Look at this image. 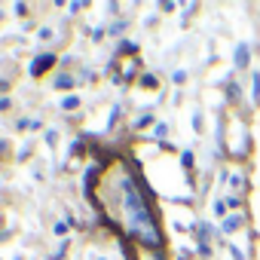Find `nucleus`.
<instances>
[{"mask_svg": "<svg viewBox=\"0 0 260 260\" xmlns=\"http://www.w3.org/2000/svg\"><path fill=\"white\" fill-rule=\"evenodd\" d=\"M122 211H125L128 230H132L135 236H141L147 245H156V242H159V236H156V230H153V220H150V214H147V205H144V199H141L135 190H125Z\"/></svg>", "mask_w": 260, "mask_h": 260, "instance_id": "obj_1", "label": "nucleus"}, {"mask_svg": "<svg viewBox=\"0 0 260 260\" xmlns=\"http://www.w3.org/2000/svg\"><path fill=\"white\" fill-rule=\"evenodd\" d=\"M233 61H236V68H248V61H251V49H248V43H236V49H233Z\"/></svg>", "mask_w": 260, "mask_h": 260, "instance_id": "obj_2", "label": "nucleus"}, {"mask_svg": "<svg viewBox=\"0 0 260 260\" xmlns=\"http://www.w3.org/2000/svg\"><path fill=\"white\" fill-rule=\"evenodd\" d=\"M242 226V214H233V217H223L220 220V230L223 233H233V230H239Z\"/></svg>", "mask_w": 260, "mask_h": 260, "instance_id": "obj_3", "label": "nucleus"}, {"mask_svg": "<svg viewBox=\"0 0 260 260\" xmlns=\"http://www.w3.org/2000/svg\"><path fill=\"white\" fill-rule=\"evenodd\" d=\"M251 98L260 104V74H254V77H251Z\"/></svg>", "mask_w": 260, "mask_h": 260, "instance_id": "obj_4", "label": "nucleus"}, {"mask_svg": "<svg viewBox=\"0 0 260 260\" xmlns=\"http://www.w3.org/2000/svg\"><path fill=\"white\" fill-rule=\"evenodd\" d=\"M61 107H64V110H77V107H80V98H77V95H68V98H61Z\"/></svg>", "mask_w": 260, "mask_h": 260, "instance_id": "obj_5", "label": "nucleus"}, {"mask_svg": "<svg viewBox=\"0 0 260 260\" xmlns=\"http://www.w3.org/2000/svg\"><path fill=\"white\" fill-rule=\"evenodd\" d=\"M71 86H74V77H68V74H61L55 80V89H71Z\"/></svg>", "mask_w": 260, "mask_h": 260, "instance_id": "obj_6", "label": "nucleus"}, {"mask_svg": "<svg viewBox=\"0 0 260 260\" xmlns=\"http://www.w3.org/2000/svg\"><path fill=\"white\" fill-rule=\"evenodd\" d=\"M49 61H52L49 55H46V58H40V61H34V64H31V74H40V71H43V68H46Z\"/></svg>", "mask_w": 260, "mask_h": 260, "instance_id": "obj_7", "label": "nucleus"}, {"mask_svg": "<svg viewBox=\"0 0 260 260\" xmlns=\"http://www.w3.org/2000/svg\"><path fill=\"white\" fill-rule=\"evenodd\" d=\"M153 135H156V138H166V135H169V125H166V122H156V125H153Z\"/></svg>", "mask_w": 260, "mask_h": 260, "instance_id": "obj_8", "label": "nucleus"}, {"mask_svg": "<svg viewBox=\"0 0 260 260\" xmlns=\"http://www.w3.org/2000/svg\"><path fill=\"white\" fill-rule=\"evenodd\" d=\"M37 40L49 43V40H52V28H40V31H37Z\"/></svg>", "mask_w": 260, "mask_h": 260, "instance_id": "obj_9", "label": "nucleus"}, {"mask_svg": "<svg viewBox=\"0 0 260 260\" xmlns=\"http://www.w3.org/2000/svg\"><path fill=\"white\" fill-rule=\"evenodd\" d=\"M214 217H226V202H214Z\"/></svg>", "mask_w": 260, "mask_h": 260, "instance_id": "obj_10", "label": "nucleus"}, {"mask_svg": "<svg viewBox=\"0 0 260 260\" xmlns=\"http://www.w3.org/2000/svg\"><path fill=\"white\" fill-rule=\"evenodd\" d=\"M230 257H233V260H245V251H242L239 245H230Z\"/></svg>", "mask_w": 260, "mask_h": 260, "instance_id": "obj_11", "label": "nucleus"}, {"mask_svg": "<svg viewBox=\"0 0 260 260\" xmlns=\"http://www.w3.org/2000/svg\"><path fill=\"white\" fill-rule=\"evenodd\" d=\"M64 233H68V223L58 220V223H55V236H64Z\"/></svg>", "mask_w": 260, "mask_h": 260, "instance_id": "obj_12", "label": "nucleus"}, {"mask_svg": "<svg viewBox=\"0 0 260 260\" xmlns=\"http://www.w3.org/2000/svg\"><path fill=\"white\" fill-rule=\"evenodd\" d=\"M181 159H184V166H193V153H190V150H184V156H181Z\"/></svg>", "mask_w": 260, "mask_h": 260, "instance_id": "obj_13", "label": "nucleus"}]
</instances>
